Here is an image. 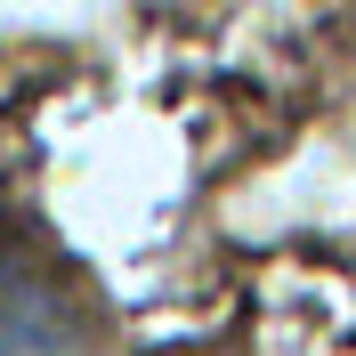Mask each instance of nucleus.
I'll list each match as a JSON object with an SVG mask.
<instances>
[{
	"label": "nucleus",
	"mask_w": 356,
	"mask_h": 356,
	"mask_svg": "<svg viewBox=\"0 0 356 356\" xmlns=\"http://www.w3.org/2000/svg\"><path fill=\"white\" fill-rule=\"evenodd\" d=\"M0 356H106L97 316L33 243L0 235Z\"/></svg>",
	"instance_id": "1"
}]
</instances>
